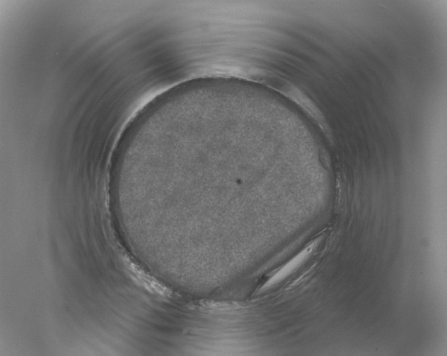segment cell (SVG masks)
Returning <instances> with one entry per match:
<instances>
[{
    "label": "cell",
    "mask_w": 447,
    "mask_h": 356,
    "mask_svg": "<svg viewBox=\"0 0 447 356\" xmlns=\"http://www.w3.org/2000/svg\"><path fill=\"white\" fill-rule=\"evenodd\" d=\"M319 241L320 239H316L313 241L288 262L273 272L271 276L260 287V290L263 291L267 290L290 275L309 258L317 247Z\"/></svg>",
    "instance_id": "cell-1"
}]
</instances>
